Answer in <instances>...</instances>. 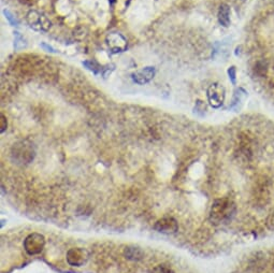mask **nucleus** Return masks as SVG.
<instances>
[{
    "instance_id": "obj_1",
    "label": "nucleus",
    "mask_w": 274,
    "mask_h": 273,
    "mask_svg": "<svg viewBox=\"0 0 274 273\" xmlns=\"http://www.w3.org/2000/svg\"><path fill=\"white\" fill-rule=\"evenodd\" d=\"M236 203L229 198H221L213 202L210 210V221L215 225L227 223L235 216Z\"/></svg>"
},
{
    "instance_id": "obj_2",
    "label": "nucleus",
    "mask_w": 274,
    "mask_h": 273,
    "mask_svg": "<svg viewBox=\"0 0 274 273\" xmlns=\"http://www.w3.org/2000/svg\"><path fill=\"white\" fill-rule=\"evenodd\" d=\"M36 155V150L32 142L22 140L16 142L11 150V156L13 161L19 165H27L32 162Z\"/></svg>"
},
{
    "instance_id": "obj_3",
    "label": "nucleus",
    "mask_w": 274,
    "mask_h": 273,
    "mask_svg": "<svg viewBox=\"0 0 274 273\" xmlns=\"http://www.w3.org/2000/svg\"><path fill=\"white\" fill-rule=\"evenodd\" d=\"M272 183L267 177L260 178L253 188V197L259 206H266L271 199Z\"/></svg>"
},
{
    "instance_id": "obj_4",
    "label": "nucleus",
    "mask_w": 274,
    "mask_h": 273,
    "mask_svg": "<svg viewBox=\"0 0 274 273\" xmlns=\"http://www.w3.org/2000/svg\"><path fill=\"white\" fill-rule=\"evenodd\" d=\"M26 21L29 27L36 32H48L49 28L52 27L51 21L44 14L36 11V10L28 12Z\"/></svg>"
},
{
    "instance_id": "obj_5",
    "label": "nucleus",
    "mask_w": 274,
    "mask_h": 273,
    "mask_svg": "<svg viewBox=\"0 0 274 273\" xmlns=\"http://www.w3.org/2000/svg\"><path fill=\"white\" fill-rule=\"evenodd\" d=\"M46 245V239L40 233L33 232L26 237L24 240V249L29 255H38L41 253Z\"/></svg>"
},
{
    "instance_id": "obj_6",
    "label": "nucleus",
    "mask_w": 274,
    "mask_h": 273,
    "mask_svg": "<svg viewBox=\"0 0 274 273\" xmlns=\"http://www.w3.org/2000/svg\"><path fill=\"white\" fill-rule=\"evenodd\" d=\"M207 96H208V101L212 108L215 109L221 108L223 106L224 101H225V97H226L225 87L218 83H214L212 85L209 86Z\"/></svg>"
},
{
    "instance_id": "obj_7",
    "label": "nucleus",
    "mask_w": 274,
    "mask_h": 273,
    "mask_svg": "<svg viewBox=\"0 0 274 273\" xmlns=\"http://www.w3.org/2000/svg\"><path fill=\"white\" fill-rule=\"evenodd\" d=\"M107 46L112 53H122L126 51L127 48V39L123 36L122 33L118 32H111L109 33L106 38Z\"/></svg>"
},
{
    "instance_id": "obj_8",
    "label": "nucleus",
    "mask_w": 274,
    "mask_h": 273,
    "mask_svg": "<svg viewBox=\"0 0 274 273\" xmlns=\"http://www.w3.org/2000/svg\"><path fill=\"white\" fill-rule=\"evenodd\" d=\"M88 252L82 247H74L67 253V262L72 267H82L88 260Z\"/></svg>"
},
{
    "instance_id": "obj_9",
    "label": "nucleus",
    "mask_w": 274,
    "mask_h": 273,
    "mask_svg": "<svg viewBox=\"0 0 274 273\" xmlns=\"http://www.w3.org/2000/svg\"><path fill=\"white\" fill-rule=\"evenodd\" d=\"M155 74H156L155 67L148 66L140 69V70H137L136 72H133L131 78L132 81L138 84V85H145V84L153 80Z\"/></svg>"
},
{
    "instance_id": "obj_10",
    "label": "nucleus",
    "mask_w": 274,
    "mask_h": 273,
    "mask_svg": "<svg viewBox=\"0 0 274 273\" xmlns=\"http://www.w3.org/2000/svg\"><path fill=\"white\" fill-rule=\"evenodd\" d=\"M154 229L166 235L174 233L177 230V222L173 217H162L155 223Z\"/></svg>"
},
{
    "instance_id": "obj_11",
    "label": "nucleus",
    "mask_w": 274,
    "mask_h": 273,
    "mask_svg": "<svg viewBox=\"0 0 274 273\" xmlns=\"http://www.w3.org/2000/svg\"><path fill=\"white\" fill-rule=\"evenodd\" d=\"M218 22L224 27L230 26L231 19H230V8L228 4L223 3L221 4L218 10Z\"/></svg>"
},
{
    "instance_id": "obj_12",
    "label": "nucleus",
    "mask_w": 274,
    "mask_h": 273,
    "mask_svg": "<svg viewBox=\"0 0 274 273\" xmlns=\"http://www.w3.org/2000/svg\"><path fill=\"white\" fill-rule=\"evenodd\" d=\"M124 254H125L126 258L130 260H139L141 259L143 257V252L139 249V247H127L124 252Z\"/></svg>"
},
{
    "instance_id": "obj_13",
    "label": "nucleus",
    "mask_w": 274,
    "mask_h": 273,
    "mask_svg": "<svg viewBox=\"0 0 274 273\" xmlns=\"http://www.w3.org/2000/svg\"><path fill=\"white\" fill-rule=\"evenodd\" d=\"M14 48L16 51H21V49L27 48V40L18 32H14Z\"/></svg>"
},
{
    "instance_id": "obj_14",
    "label": "nucleus",
    "mask_w": 274,
    "mask_h": 273,
    "mask_svg": "<svg viewBox=\"0 0 274 273\" xmlns=\"http://www.w3.org/2000/svg\"><path fill=\"white\" fill-rule=\"evenodd\" d=\"M83 66L85 67L87 70L92 71L94 74H96V76H98L99 72H100V70H101L100 66H99V64L96 62H94V61H85V62H83Z\"/></svg>"
},
{
    "instance_id": "obj_15",
    "label": "nucleus",
    "mask_w": 274,
    "mask_h": 273,
    "mask_svg": "<svg viewBox=\"0 0 274 273\" xmlns=\"http://www.w3.org/2000/svg\"><path fill=\"white\" fill-rule=\"evenodd\" d=\"M3 14H4V16H6L7 21L10 23V25H12V26H18V25H19L18 19L16 16H14L13 14L9 11V10L4 9L3 10Z\"/></svg>"
},
{
    "instance_id": "obj_16",
    "label": "nucleus",
    "mask_w": 274,
    "mask_h": 273,
    "mask_svg": "<svg viewBox=\"0 0 274 273\" xmlns=\"http://www.w3.org/2000/svg\"><path fill=\"white\" fill-rule=\"evenodd\" d=\"M152 273H174V271L167 265H158L154 268Z\"/></svg>"
},
{
    "instance_id": "obj_17",
    "label": "nucleus",
    "mask_w": 274,
    "mask_h": 273,
    "mask_svg": "<svg viewBox=\"0 0 274 273\" xmlns=\"http://www.w3.org/2000/svg\"><path fill=\"white\" fill-rule=\"evenodd\" d=\"M228 76L229 79H230L231 83L233 85H236V81H237V69L235 66H232L228 69Z\"/></svg>"
},
{
    "instance_id": "obj_18",
    "label": "nucleus",
    "mask_w": 274,
    "mask_h": 273,
    "mask_svg": "<svg viewBox=\"0 0 274 273\" xmlns=\"http://www.w3.org/2000/svg\"><path fill=\"white\" fill-rule=\"evenodd\" d=\"M195 111L197 112H206L207 111V107L201 100H198L196 103V107H195Z\"/></svg>"
},
{
    "instance_id": "obj_19",
    "label": "nucleus",
    "mask_w": 274,
    "mask_h": 273,
    "mask_svg": "<svg viewBox=\"0 0 274 273\" xmlns=\"http://www.w3.org/2000/svg\"><path fill=\"white\" fill-rule=\"evenodd\" d=\"M7 127H8V123H7V118H6V116L3 115V114H1V125H0V131L1 132H4L6 131V129H7Z\"/></svg>"
},
{
    "instance_id": "obj_20",
    "label": "nucleus",
    "mask_w": 274,
    "mask_h": 273,
    "mask_svg": "<svg viewBox=\"0 0 274 273\" xmlns=\"http://www.w3.org/2000/svg\"><path fill=\"white\" fill-rule=\"evenodd\" d=\"M41 47L46 49V51L49 52V53H56V51H55L54 48H52L51 46H48V44L47 43H41Z\"/></svg>"
}]
</instances>
